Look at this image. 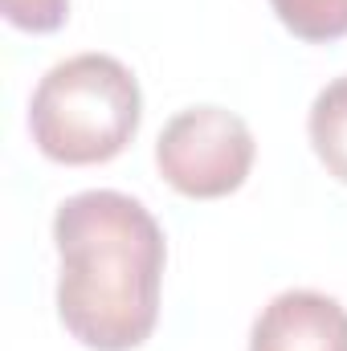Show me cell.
Returning a JSON list of instances; mask_svg holds the SVG:
<instances>
[{
	"label": "cell",
	"mask_w": 347,
	"mask_h": 351,
	"mask_svg": "<svg viewBox=\"0 0 347 351\" xmlns=\"http://www.w3.org/2000/svg\"><path fill=\"white\" fill-rule=\"evenodd\" d=\"M143 119L135 74L110 53L58 62L33 90L29 131L45 160L86 168L127 152Z\"/></svg>",
	"instance_id": "2"
},
{
	"label": "cell",
	"mask_w": 347,
	"mask_h": 351,
	"mask_svg": "<svg viewBox=\"0 0 347 351\" xmlns=\"http://www.w3.org/2000/svg\"><path fill=\"white\" fill-rule=\"evenodd\" d=\"M250 351H347V311L319 290H286L254 319Z\"/></svg>",
	"instance_id": "4"
},
{
	"label": "cell",
	"mask_w": 347,
	"mask_h": 351,
	"mask_svg": "<svg viewBox=\"0 0 347 351\" xmlns=\"http://www.w3.org/2000/svg\"><path fill=\"white\" fill-rule=\"evenodd\" d=\"M4 21L25 33H58L70 16V0H0Z\"/></svg>",
	"instance_id": "7"
},
{
	"label": "cell",
	"mask_w": 347,
	"mask_h": 351,
	"mask_svg": "<svg viewBox=\"0 0 347 351\" xmlns=\"http://www.w3.org/2000/svg\"><path fill=\"white\" fill-rule=\"evenodd\" d=\"M307 131H311V147L323 160V168L339 184H347V74L319 90Z\"/></svg>",
	"instance_id": "5"
},
{
	"label": "cell",
	"mask_w": 347,
	"mask_h": 351,
	"mask_svg": "<svg viewBox=\"0 0 347 351\" xmlns=\"http://www.w3.org/2000/svg\"><path fill=\"white\" fill-rule=\"evenodd\" d=\"M270 4L298 41L327 45L347 37V0H270Z\"/></svg>",
	"instance_id": "6"
},
{
	"label": "cell",
	"mask_w": 347,
	"mask_h": 351,
	"mask_svg": "<svg viewBox=\"0 0 347 351\" xmlns=\"http://www.w3.org/2000/svg\"><path fill=\"white\" fill-rule=\"evenodd\" d=\"M58 319L90 351H135L160 323L164 229L127 192L90 188L58 204Z\"/></svg>",
	"instance_id": "1"
},
{
	"label": "cell",
	"mask_w": 347,
	"mask_h": 351,
	"mask_svg": "<svg viewBox=\"0 0 347 351\" xmlns=\"http://www.w3.org/2000/svg\"><path fill=\"white\" fill-rule=\"evenodd\" d=\"M258 143L241 114L225 106H188L156 139L160 176L180 196L217 200L246 184Z\"/></svg>",
	"instance_id": "3"
}]
</instances>
